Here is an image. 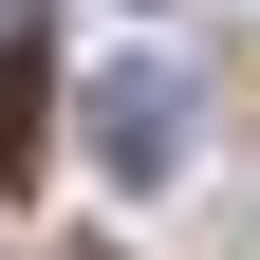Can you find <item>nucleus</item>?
Segmentation results:
<instances>
[{"mask_svg":"<svg viewBox=\"0 0 260 260\" xmlns=\"http://www.w3.org/2000/svg\"><path fill=\"white\" fill-rule=\"evenodd\" d=\"M19 149H38V56L0 38V168H19Z\"/></svg>","mask_w":260,"mask_h":260,"instance_id":"nucleus-2","label":"nucleus"},{"mask_svg":"<svg viewBox=\"0 0 260 260\" xmlns=\"http://www.w3.org/2000/svg\"><path fill=\"white\" fill-rule=\"evenodd\" d=\"M93 149H112V186H168V149H186V93H168V75H112V93H93Z\"/></svg>","mask_w":260,"mask_h":260,"instance_id":"nucleus-1","label":"nucleus"}]
</instances>
